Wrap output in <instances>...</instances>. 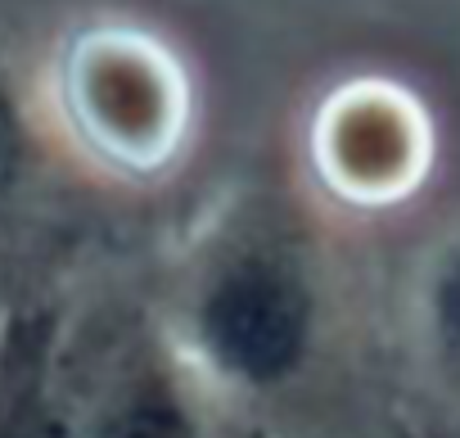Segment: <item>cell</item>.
Here are the masks:
<instances>
[{
  "label": "cell",
  "instance_id": "6da1fadb",
  "mask_svg": "<svg viewBox=\"0 0 460 438\" xmlns=\"http://www.w3.org/2000/svg\"><path fill=\"white\" fill-rule=\"evenodd\" d=\"M158 326L258 438H312L307 411L339 357V303L294 217H230L194 249Z\"/></svg>",
  "mask_w": 460,
  "mask_h": 438
},
{
  "label": "cell",
  "instance_id": "7a4b0ae2",
  "mask_svg": "<svg viewBox=\"0 0 460 438\" xmlns=\"http://www.w3.org/2000/svg\"><path fill=\"white\" fill-rule=\"evenodd\" d=\"M64 113L77 140L118 172H158L190 131V82L140 28H95L64 64Z\"/></svg>",
  "mask_w": 460,
  "mask_h": 438
},
{
  "label": "cell",
  "instance_id": "3957f363",
  "mask_svg": "<svg viewBox=\"0 0 460 438\" xmlns=\"http://www.w3.org/2000/svg\"><path fill=\"white\" fill-rule=\"evenodd\" d=\"M59 438H258L176 353L154 321L122 339L86 380Z\"/></svg>",
  "mask_w": 460,
  "mask_h": 438
},
{
  "label": "cell",
  "instance_id": "277c9868",
  "mask_svg": "<svg viewBox=\"0 0 460 438\" xmlns=\"http://www.w3.org/2000/svg\"><path fill=\"white\" fill-rule=\"evenodd\" d=\"M420 136V113L406 109L397 95H348L325 122L321 158L348 194H388L397 176L415 172Z\"/></svg>",
  "mask_w": 460,
  "mask_h": 438
},
{
  "label": "cell",
  "instance_id": "5b68a950",
  "mask_svg": "<svg viewBox=\"0 0 460 438\" xmlns=\"http://www.w3.org/2000/svg\"><path fill=\"white\" fill-rule=\"evenodd\" d=\"M406 348L424 393L451 416V429H460V222L433 240L415 272Z\"/></svg>",
  "mask_w": 460,
  "mask_h": 438
},
{
  "label": "cell",
  "instance_id": "8992f818",
  "mask_svg": "<svg viewBox=\"0 0 460 438\" xmlns=\"http://www.w3.org/2000/svg\"><path fill=\"white\" fill-rule=\"evenodd\" d=\"M28 154H32V136H28V118L19 109V100L0 86V203L14 194V185L28 172Z\"/></svg>",
  "mask_w": 460,
  "mask_h": 438
},
{
  "label": "cell",
  "instance_id": "52a82bcc",
  "mask_svg": "<svg viewBox=\"0 0 460 438\" xmlns=\"http://www.w3.org/2000/svg\"><path fill=\"white\" fill-rule=\"evenodd\" d=\"M456 438H460V429H456Z\"/></svg>",
  "mask_w": 460,
  "mask_h": 438
}]
</instances>
